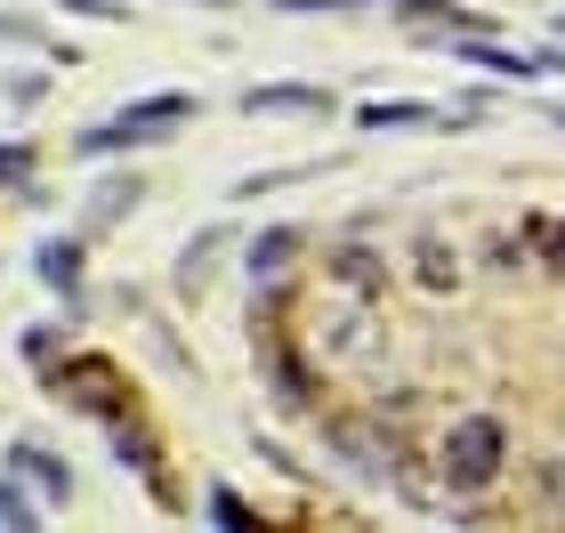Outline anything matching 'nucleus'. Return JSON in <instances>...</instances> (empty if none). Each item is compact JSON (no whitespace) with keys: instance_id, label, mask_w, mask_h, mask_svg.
Returning <instances> with one entry per match:
<instances>
[{"instance_id":"1","label":"nucleus","mask_w":565,"mask_h":533,"mask_svg":"<svg viewBox=\"0 0 565 533\" xmlns=\"http://www.w3.org/2000/svg\"><path fill=\"white\" fill-rule=\"evenodd\" d=\"M501 461H509V420H501V413L452 420V437H445V493H452V501L484 493V486L501 477Z\"/></svg>"},{"instance_id":"2","label":"nucleus","mask_w":565,"mask_h":533,"mask_svg":"<svg viewBox=\"0 0 565 533\" xmlns=\"http://www.w3.org/2000/svg\"><path fill=\"white\" fill-rule=\"evenodd\" d=\"M178 121H194V97H186V89L138 97V106H121L114 130H89V138H82V154H106V146H153L162 130H178Z\"/></svg>"},{"instance_id":"3","label":"nucleus","mask_w":565,"mask_h":533,"mask_svg":"<svg viewBox=\"0 0 565 533\" xmlns=\"http://www.w3.org/2000/svg\"><path fill=\"white\" fill-rule=\"evenodd\" d=\"M299 250H307V235H299V226H267V235L250 243V275H259V284H275V275L291 267Z\"/></svg>"},{"instance_id":"4","label":"nucleus","mask_w":565,"mask_h":533,"mask_svg":"<svg viewBox=\"0 0 565 533\" xmlns=\"http://www.w3.org/2000/svg\"><path fill=\"white\" fill-rule=\"evenodd\" d=\"M388 9H404L413 24H460V33H493V17H477V9H460V0H388Z\"/></svg>"},{"instance_id":"5","label":"nucleus","mask_w":565,"mask_h":533,"mask_svg":"<svg viewBox=\"0 0 565 533\" xmlns=\"http://www.w3.org/2000/svg\"><path fill=\"white\" fill-rule=\"evenodd\" d=\"M243 114H331L323 89H243Z\"/></svg>"},{"instance_id":"6","label":"nucleus","mask_w":565,"mask_h":533,"mask_svg":"<svg viewBox=\"0 0 565 533\" xmlns=\"http://www.w3.org/2000/svg\"><path fill=\"white\" fill-rule=\"evenodd\" d=\"M452 57H460V65H484V73H518V82H525V73H542L533 57H518V49H493L484 33H469V41L452 49Z\"/></svg>"},{"instance_id":"7","label":"nucleus","mask_w":565,"mask_h":533,"mask_svg":"<svg viewBox=\"0 0 565 533\" xmlns=\"http://www.w3.org/2000/svg\"><path fill=\"white\" fill-rule=\"evenodd\" d=\"M218 226H211V235H202V243H186V259H178V291H202V284H211V259H218Z\"/></svg>"},{"instance_id":"8","label":"nucleus","mask_w":565,"mask_h":533,"mask_svg":"<svg viewBox=\"0 0 565 533\" xmlns=\"http://www.w3.org/2000/svg\"><path fill=\"white\" fill-rule=\"evenodd\" d=\"M420 121H436L428 106H364L355 114V130H420Z\"/></svg>"},{"instance_id":"9","label":"nucleus","mask_w":565,"mask_h":533,"mask_svg":"<svg viewBox=\"0 0 565 533\" xmlns=\"http://www.w3.org/2000/svg\"><path fill=\"white\" fill-rule=\"evenodd\" d=\"M452 275H460V259H452L436 235H420V284H428V291H452Z\"/></svg>"},{"instance_id":"10","label":"nucleus","mask_w":565,"mask_h":533,"mask_svg":"<svg viewBox=\"0 0 565 533\" xmlns=\"http://www.w3.org/2000/svg\"><path fill=\"white\" fill-rule=\"evenodd\" d=\"M331 275H340L348 291H380V259H372V250H340V259H331Z\"/></svg>"},{"instance_id":"11","label":"nucleus","mask_w":565,"mask_h":533,"mask_svg":"<svg viewBox=\"0 0 565 533\" xmlns=\"http://www.w3.org/2000/svg\"><path fill=\"white\" fill-rule=\"evenodd\" d=\"M41 275L73 291V275H82V250H73V243H41Z\"/></svg>"},{"instance_id":"12","label":"nucleus","mask_w":565,"mask_h":533,"mask_svg":"<svg viewBox=\"0 0 565 533\" xmlns=\"http://www.w3.org/2000/svg\"><path fill=\"white\" fill-rule=\"evenodd\" d=\"M533 243H542V259L565 275V226H557V218H533Z\"/></svg>"},{"instance_id":"13","label":"nucleus","mask_w":565,"mask_h":533,"mask_svg":"<svg viewBox=\"0 0 565 533\" xmlns=\"http://www.w3.org/2000/svg\"><path fill=\"white\" fill-rule=\"evenodd\" d=\"M267 9H291V17H348V9H364V0H267Z\"/></svg>"},{"instance_id":"14","label":"nucleus","mask_w":565,"mask_h":533,"mask_svg":"<svg viewBox=\"0 0 565 533\" xmlns=\"http://www.w3.org/2000/svg\"><path fill=\"white\" fill-rule=\"evenodd\" d=\"M550 65H557V73H565V49H550Z\"/></svg>"},{"instance_id":"15","label":"nucleus","mask_w":565,"mask_h":533,"mask_svg":"<svg viewBox=\"0 0 565 533\" xmlns=\"http://www.w3.org/2000/svg\"><path fill=\"white\" fill-rule=\"evenodd\" d=\"M557 33H565V17H557Z\"/></svg>"}]
</instances>
